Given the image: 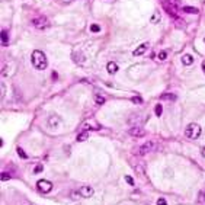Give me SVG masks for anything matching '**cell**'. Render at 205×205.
Listing matches in <instances>:
<instances>
[{
    "instance_id": "cell-29",
    "label": "cell",
    "mask_w": 205,
    "mask_h": 205,
    "mask_svg": "<svg viewBox=\"0 0 205 205\" xmlns=\"http://www.w3.org/2000/svg\"><path fill=\"white\" fill-rule=\"evenodd\" d=\"M202 71H204V73H205V61H204V63H202Z\"/></svg>"
},
{
    "instance_id": "cell-22",
    "label": "cell",
    "mask_w": 205,
    "mask_h": 205,
    "mask_svg": "<svg viewBox=\"0 0 205 205\" xmlns=\"http://www.w3.org/2000/svg\"><path fill=\"white\" fill-rule=\"evenodd\" d=\"M161 111H163L161 105H157V106H156V115H157V116H161Z\"/></svg>"
},
{
    "instance_id": "cell-8",
    "label": "cell",
    "mask_w": 205,
    "mask_h": 205,
    "mask_svg": "<svg viewBox=\"0 0 205 205\" xmlns=\"http://www.w3.org/2000/svg\"><path fill=\"white\" fill-rule=\"evenodd\" d=\"M128 134L131 137H135V138H141V137L146 135V131L141 127H132V128H130Z\"/></svg>"
},
{
    "instance_id": "cell-20",
    "label": "cell",
    "mask_w": 205,
    "mask_h": 205,
    "mask_svg": "<svg viewBox=\"0 0 205 205\" xmlns=\"http://www.w3.org/2000/svg\"><path fill=\"white\" fill-rule=\"evenodd\" d=\"M157 57H159V60H161V61H163V60H166V58H167V53H166V51H161V53H159V56H157Z\"/></svg>"
},
{
    "instance_id": "cell-19",
    "label": "cell",
    "mask_w": 205,
    "mask_h": 205,
    "mask_svg": "<svg viewBox=\"0 0 205 205\" xmlns=\"http://www.w3.org/2000/svg\"><path fill=\"white\" fill-rule=\"evenodd\" d=\"M16 151H18V154H19V156H21L22 159H26V153H25V151H23V150H22L21 147L16 148Z\"/></svg>"
},
{
    "instance_id": "cell-2",
    "label": "cell",
    "mask_w": 205,
    "mask_h": 205,
    "mask_svg": "<svg viewBox=\"0 0 205 205\" xmlns=\"http://www.w3.org/2000/svg\"><path fill=\"white\" fill-rule=\"evenodd\" d=\"M201 134H202V128L196 122H191L189 125L186 127V130H185V135L188 137V138H191V140H196Z\"/></svg>"
},
{
    "instance_id": "cell-15",
    "label": "cell",
    "mask_w": 205,
    "mask_h": 205,
    "mask_svg": "<svg viewBox=\"0 0 205 205\" xmlns=\"http://www.w3.org/2000/svg\"><path fill=\"white\" fill-rule=\"evenodd\" d=\"M87 138H89V134H87V132H81V134H79V135H77V141H79V143H81V141H86Z\"/></svg>"
},
{
    "instance_id": "cell-30",
    "label": "cell",
    "mask_w": 205,
    "mask_h": 205,
    "mask_svg": "<svg viewBox=\"0 0 205 205\" xmlns=\"http://www.w3.org/2000/svg\"><path fill=\"white\" fill-rule=\"evenodd\" d=\"M64 1H70V0H64Z\"/></svg>"
},
{
    "instance_id": "cell-10",
    "label": "cell",
    "mask_w": 205,
    "mask_h": 205,
    "mask_svg": "<svg viewBox=\"0 0 205 205\" xmlns=\"http://www.w3.org/2000/svg\"><path fill=\"white\" fill-rule=\"evenodd\" d=\"M106 70H108V73H109V74H115V73L119 70V67H118V64H116V63H114V61H109V63L106 64Z\"/></svg>"
},
{
    "instance_id": "cell-1",
    "label": "cell",
    "mask_w": 205,
    "mask_h": 205,
    "mask_svg": "<svg viewBox=\"0 0 205 205\" xmlns=\"http://www.w3.org/2000/svg\"><path fill=\"white\" fill-rule=\"evenodd\" d=\"M31 61H32V66L38 70H45L47 66H48V60H47L45 54L39 50H35L32 53V57H31Z\"/></svg>"
},
{
    "instance_id": "cell-9",
    "label": "cell",
    "mask_w": 205,
    "mask_h": 205,
    "mask_svg": "<svg viewBox=\"0 0 205 205\" xmlns=\"http://www.w3.org/2000/svg\"><path fill=\"white\" fill-rule=\"evenodd\" d=\"M148 47H150V44H148V42H143L141 45H138L135 50H134V56H135V57H138V56H143V54H144V53L148 50Z\"/></svg>"
},
{
    "instance_id": "cell-5",
    "label": "cell",
    "mask_w": 205,
    "mask_h": 205,
    "mask_svg": "<svg viewBox=\"0 0 205 205\" xmlns=\"http://www.w3.org/2000/svg\"><path fill=\"white\" fill-rule=\"evenodd\" d=\"M79 195L81 198H92L93 195H95V189L92 188V186H87V185H84V186H81L79 189Z\"/></svg>"
},
{
    "instance_id": "cell-16",
    "label": "cell",
    "mask_w": 205,
    "mask_h": 205,
    "mask_svg": "<svg viewBox=\"0 0 205 205\" xmlns=\"http://www.w3.org/2000/svg\"><path fill=\"white\" fill-rule=\"evenodd\" d=\"M7 41H9V38H7V31H1V44L6 45Z\"/></svg>"
},
{
    "instance_id": "cell-25",
    "label": "cell",
    "mask_w": 205,
    "mask_h": 205,
    "mask_svg": "<svg viewBox=\"0 0 205 205\" xmlns=\"http://www.w3.org/2000/svg\"><path fill=\"white\" fill-rule=\"evenodd\" d=\"M125 181H127V183H128V185H131V186L134 185V179H132L131 176H125Z\"/></svg>"
},
{
    "instance_id": "cell-11",
    "label": "cell",
    "mask_w": 205,
    "mask_h": 205,
    "mask_svg": "<svg viewBox=\"0 0 205 205\" xmlns=\"http://www.w3.org/2000/svg\"><path fill=\"white\" fill-rule=\"evenodd\" d=\"M182 63L185 66H191V64H194V57L191 54H185L182 57Z\"/></svg>"
},
{
    "instance_id": "cell-28",
    "label": "cell",
    "mask_w": 205,
    "mask_h": 205,
    "mask_svg": "<svg viewBox=\"0 0 205 205\" xmlns=\"http://www.w3.org/2000/svg\"><path fill=\"white\" fill-rule=\"evenodd\" d=\"M201 154H202V156H204V157H205V147L202 148V150H201Z\"/></svg>"
},
{
    "instance_id": "cell-4",
    "label": "cell",
    "mask_w": 205,
    "mask_h": 205,
    "mask_svg": "<svg viewBox=\"0 0 205 205\" xmlns=\"http://www.w3.org/2000/svg\"><path fill=\"white\" fill-rule=\"evenodd\" d=\"M32 25L35 28H38V29H47L50 26V21L47 19L45 16H38V18L32 19Z\"/></svg>"
},
{
    "instance_id": "cell-31",
    "label": "cell",
    "mask_w": 205,
    "mask_h": 205,
    "mask_svg": "<svg viewBox=\"0 0 205 205\" xmlns=\"http://www.w3.org/2000/svg\"><path fill=\"white\" fill-rule=\"evenodd\" d=\"M204 42H205V39H204Z\"/></svg>"
},
{
    "instance_id": "cell-24",
    "label": "cell",
    "mask_w": 205,
    "mask_h": 205,
    "mask_svg": "<svg viewBox=\"0 0 205 205\" xmlns=\"http://www.w3.org/2000/svg\"><path fill=\"white\" fill-rule=\"evenodd\" d=\"M4 95H6V84L1 81V99L4 98Z\"/></svg>"
},
{
    "instance_id": "cell-6",
    "label": "cell",
    "mask_w": 205,
    "mask_h": 205,
    "mask_svg": "<svg viewBox=\"0 0 205 205\" xmlns=\"http://www.w3.org/2000/svg\"><path fill=\"white\" fill-rule=\"evenodd\" d=\"M154 148H156V143H153V141H147V143H144V144L140 147V154L144 156V154L150 153V151H153Z\"/></svg>"
},
{
    "instance_id": "cell-12",
    "label": "cell",
    "mask_w": 205,
    "mask_h": 205,
    "mask_svg": "<svg viewBox=\"0 0 205 205\" xmlns=\"http://www.w3.org/2000/svg\"><path fill=\"white\" fill-rule=\"evenodd\" d=\"M160 98H161L163 101H172V102H175V101L178 99V96H176V95H173V93H163Z\"/></svg>"
},
{
    "instance_id": "cell-3",
    "label": "cell",
    "mask_w": 205,
    "mask_h": 205,
    "mask_svg": "<svg viewBox=\"0 0 205 205\" xmlns=\"http://www.w3.org/2000/svg\"><path fill=\"white\" fill-rule=\"evenodd\" d=\"M36 189H38L41 194H48V192H51V189H53V183L50 182V181L41 179V181H38V183H36Z\"/></svg>"
},
{
    "instance_id": "cell-23",
    "label": "cell",
    "mask_w": 205,
    "mask_h": 205,
    "mask_svg": "<svg viewBox=\"0 0 205 205\" xmlns=\"http://www.w3.org/2000/svg\"><path fill=\"white\" fill-rule=\"evenodd\" d=\"M157 205H167V201L164 198H159L157 199Z\"/></svg>"
},
{
    "instance_id": "cell-18",
    "label": "cell",
    "mask_w": 205,
    "mask_h": 205,
    "mask_svg": "<svg viewBox=\"0 0 205 205\" xmlns=\"http://www.w3.org/2000/svg\"><path fill=\"white\" fill-rule=\"evenodd\" d=\"M95 101L99 103V105H103V103H105V98L99 96V95H96V96H95Z\"/></svg>"
},
{
    "instance_id": "cell-27",
    "label": "cell",
    "mask_w": 205,
    "mask_h": 205,
    "mask_svg": "<svg viewBox=\"0 0 205 205\" xmlns=\"http://www.w3.org/2000/svg\"><path fill=\"white\" fill-rule=\"evenodd\" d=\"M34 172H35V173H38V172H42V166H41V164H39V166H36Z\"/></svg>"
},
{
    "instance_id": "cell-13",
    "label": "cell",
    "mask_w": 205,
    "mask_h": 205,
    "mask_svg": "<svg viewBox=\"0 0 205 205\" xmlns=\"http://www.w3.org/2000/svg\"><path fill=\"white\" fill-rule=\"evenodd\" d=\"M160 18H161V16H160V12L156 10L154 13H153V15H151V18H150V22H151V23H159L160 22Z\"/></svg>"
},
{
    "instance_id": "cell-14",
    "label": "cell",
    "mask_w": 205,
    "mask_h": 205,
    "mask_svg": "<svg viewBox=\"0 0 205 205\" xmlns=\"http://www.w3.org/2000/svg\"><path fill=\"white\" fill-rule=\"evenodd\" d=\"M183 12H185V13H192V15H196L199 10H198L196 7H194V6H185V7H183Z\"/></svg>"
},
{
    "instance_id": "cell-21",
    "label": "cell",
    "mask_w": 205,
    "mask_h": 205,
    "mask_svg": "<svg viewBox=\"0 0 205 205\" xmlns=\"http://www.w3.org/2000/svg\"><path fill=\"white\" fill-rule=\"evenodd\" d=\"M131 101H132V102H134V103H137V105H140V103H143V99H141L140 96H134V98H132Z\"/></svg>"
},
{
    "instance_id": "cell-17",
    "label": "cell",
    "mask_w": 205,
    "mask_h": 205,
    "mask_svg": "<svg viewBox=\"0 0 205 205\" xmlns=\"http://www.w3.org/2000/svg\"><path fill=\"white\" fill-rule=\"evenodd\" d=\"M90 31L92 32H99V31H101V26L96 25V23H93V25H90Z\"/></svg>"
},
{
    "instance_id": "cell-7",
    "label": "cell",
    "mask_w": 205,
    "mask_h": 205,
    "mask_svg": "<svg viewBox=\"0 0 205 205\" xmlns=\"http://www.w3.org/2000/svg\"><path fill=\"white\" fill-rule=\"evenodd\" d=\"M63 124V119L58 116V115H50V118H48V125L51 127V128H58V127Z\"/></svg>"
},
{
    "instance_id": "cell-26",
    "label": "cell",
    "mask_w": 205,
    "mask_h": 205,
    "mask_svg": "<svg viewBox=\"0 0 205 205\" xmlns=\"http://www.w3.org/2000/svg\"><path fill=\"white\" fill-rule=\"evenodd\" d=\"M9 179H10V176H9L7 173H1V182H3V181H9Z\"/></svg>"
}]
</instances>
